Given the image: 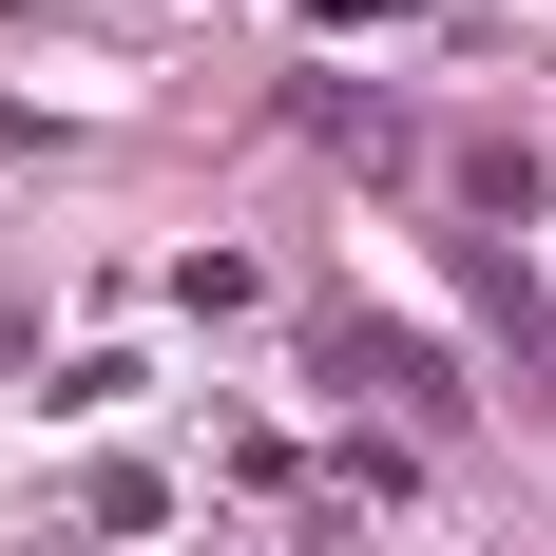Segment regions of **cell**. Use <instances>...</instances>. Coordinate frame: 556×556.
<instances>
[{"mask_svg":"<svg viewBox=\"0 0 556 556\" xmlns=\"http://www.w3.org/2000/svg\"><path fill=\"white\" fill-rule=\"evenodd\" d=\"M345 384H403V403H442V345H403V327H345Z\"/></svg>","mask_w":556,"mask_h":556,"instance_id":"6da1fadb","label":"cell"},{"mask_svg":"<svg viewBox=\"0 0 556 556\" xmlns=\"http://www.w3.org/2000/svg\"><path fill=\"white\" fill-rule=\"evenodd\" d=\"M307 20H403V0H307Z\"/></svg>","mask_w":556,"mask_h":556,"instance_id":"7a4b0ae2","label":"cell"}]
</instances>
